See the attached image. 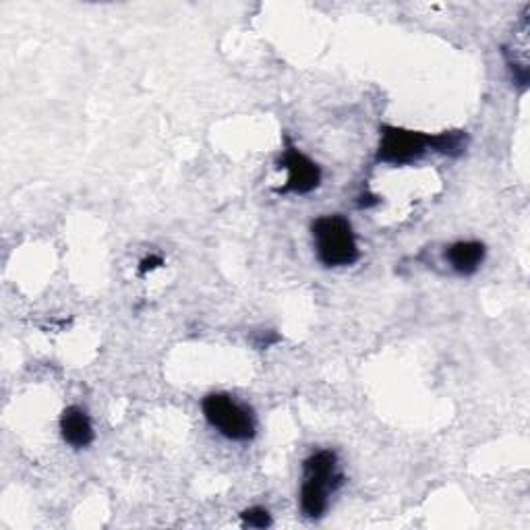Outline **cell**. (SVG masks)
I'll use <instances>...</instances> for the list:
<instances>
[{
  "mask_svg": "<svg viewBox=\"0 0 530 530\" xmlns=\"http://www.w3.org/2000/svg\"><path fill=\"white\" fill-rule=\"evenodd\" d=\"M303 473L301 510L309 518H319L328 510V495L344 485V477L338 473V456L332 450H319L305 460Z\"/></svg>",
  "mask_w": 530,
  "mask_h": 530,
  "instance_id": "6da1fadb",
  "label": "cell"
},
{
  "mask_svg": "<svg viewBox=\"0 0 530 530\" xmlns=\"http://www.w3.org/2000/svg\"><path fill=\"white\" fill-rule=\"evenodd\" d=\"M315 251L323 265L328 268H346L359 261V247L355 232L344 216H321L313 222Z\"/></svg>",
  "mask_w": 530,
  "mask_h": 530,
  "instance_id": "7a4b0ae2",
  "label": "cell"
},
{
  "mask_svg": "<svg viewBox=\"0 0 530 530\" xmlns=\"http://www.w3.org/2000/svg\"><path fill=\"white\" fill-rule=\"evenodd\" d=\"M205 419L224 437L232 441H249L255 437L253 412L226 394H210L201 404Z\"/></svg>",
  "mask_w": 530,
  "mask_h": 530,
  "instance_id": "3957f363",
  "label": "cell"
},
{
  "mask_svg": "<svg viewBox=\"0 0 530 530\" xmlns=\"http://www.w3.org/2000/svg\"><path fill=\"white\" fill-rule=\"evenodd\" d=\"M427 150H433V135L384 125L375 160L381 164L404 166L419 160Z\"/></svg>",
  "mask_w": 530,
  "mask_h": 530,
  "instance_id": "277c9868",
  "label": "cell"
},
{
  "mask_svg": "<svg viewBox=\"0 0 530 530\" xmlns=\"http://www.w3.org/2000/svg\"><path fill=\"white\" fill-rule=\"evenodd\" d=\"M282 164H284L282 168L288 172V181L280 189L282 195H286V193L307 195L319 187V183H321L319 166L313 160H309L305 154H301L288 139H286V150H284Z\"/></svg>",
  "mask_w": 530,
  "mask_h": 530,
  "instance_id": "5b68a950",
  "label": "cell"
},
{
  "mask_svg": "<svg viewBox=\"0 0 530 530\" xmlns=\"http://www.w3.org/2000/svg\"><path fill=\"white\" fill-rule=\"evenodd\" d=\"M61 433L73 448H87L94 441V427L87 412L79 406H69L61 417Z\"/></svg>",
  "mask_w": 530,
  "mask_h": 530,
  "instance_id": "8992f818",
  "label": "cell"
},
{
  "mask_svg": "<svg viewBox=\"0 0 530 530\" xmlns=\"http://www.w3.org/2000/svg\"><path fill=\"white\" fill-rule=\"evenodd\" d=\"M452 270L460 276L475 274L485 259V245L479 241H460L454 243L446 253Z\"/></svg>",
  "mask_w": 530,
  "mask_h": 530,
  "instance_id": "52a82bcc",
  "label": "cell"
},
{
  "mask_svg": "<svg viewBox=\"0 0 530 530\" xmlns=\"http://www.w3.org/2000/svg\"><path fill=\"white\" fill-rule=\"evenodd\" d=\"M468 145V135L464 131H450V133H439L433 135V150L450 156V158H458L460 154H464Z\"/></svg>",
  "mask_w": 530,
  "mask_h": 530,
  "instance_id": "ba28073f",
  "label": "cell"
},
{
  "mask_svg": "<svg viewBox=\"0 0 530 530\" xmlns=\"http://www.w3.org/2000/svg\"><path fill=\"white\" fill-rule=\"evenodd\" d=\"M243 524L249 528H268L272 524V518L265 508H249L243 512Z\"/></svg>",
  "mask_w": 530,
  "mask_h": 530,
  "instance_id": "9c48e42d",
  "label": "cell"
},
{
  "mask_svg": "<svg viewBox=\"0 0 530 530\" xmlns=\"http://www.w3.org/2000/svg\"><path fill=\"white\" fill-rule=\"evenodd\" d=\"M160 265H164L162 257H158V255H150V257H145V259L141 261V265H139V274H141V276H145L147 272H154L156 268H160Z\"/></svg>",
  "mask_w": 530,
  "mask_h": 530,
  "instance_id": "30bf717a",
  "label": "cell"
}]
</instances>
